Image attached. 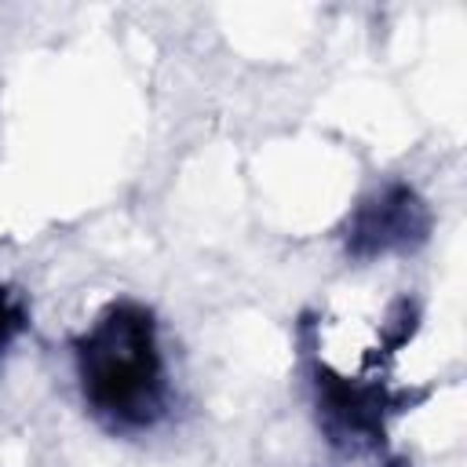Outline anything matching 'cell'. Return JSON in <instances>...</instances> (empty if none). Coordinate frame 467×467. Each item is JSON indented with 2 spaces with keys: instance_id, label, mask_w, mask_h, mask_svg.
<instances>
[{
  "instance_id": "obj_1",
  "label": "cell",
  "mask_w": 467,
  "mask_h": 467,
  "mask_svg": "<svg viewBox=\"0 0 467 467\" xmlns=\"http://www.w3.org/2000/svg\"><path fill=\"white\" fill-rule=\"evenodd\" d=\"M84 401L113 431H150L168 412V368L153 310L109 303L73 343Z\"/></svg>"
},
{
  "instance_id": "obj_2",
  "label": "cell",
  "mask_w": 467,
  "mask_h": 467,
  "mask_svg": "<svg viewBox=\"0 0 467 467\" xmlns=\"http://www.w3.org/2000/svg\"><path fill=\"white\" fill-rule=\"evenodd\" d=\"M431 234V208L409 182H387L347 223V252L354 259H379L412 252Z\"/></svg>"
},
{
  "instance_id": "obj_3",
  "label": "cell",
  "mask_w": 467,
  "mask_h": 467,
  "mask_svg": "<svg viewBox=\"0 0 467 467\" xmlns=\"http://www.w3.org/2000/svg\"><path fill=\"white\" fill-rule=\"evenodd\" d=\"M317 412L336 445H379L387 434V412L398 409V398L372 379H347L332 368H314Z\"/></svg>"
},
{
  "instance_id": "obj_4",
  "label": "cell",
  "mask_w": 467,
  "mask_h": 467,
  "mask_svg": "<svg viewBox=\"0 0 467 467\" xmlns=\"http://www.w3.org/2000/svg\"><path fill=\"white\" fill-rule=\"evenodd\" d=\"M22 325H26V314H22V306L0 288V350L22 332Z\"/></svg>"
}]
</instances>
